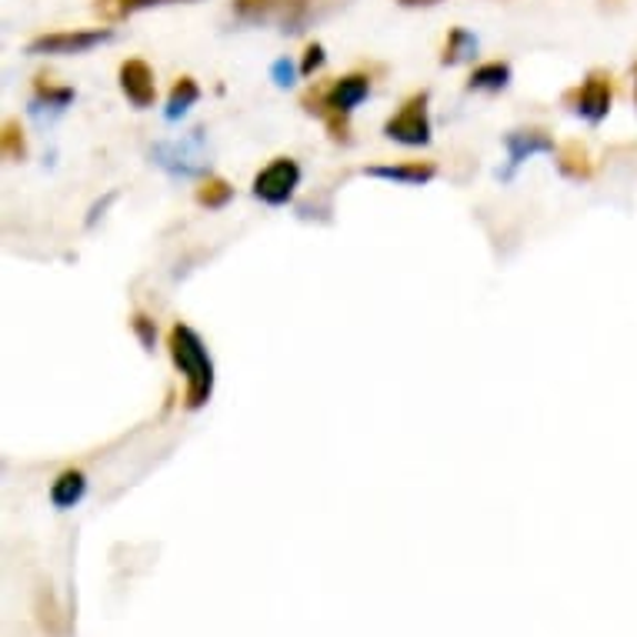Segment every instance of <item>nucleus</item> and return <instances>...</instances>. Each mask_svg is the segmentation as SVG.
Instances as JSON below:
<instances>
[{"instance_id": "f257e3e1", "label": "nucleus", "mask_w": 637, "mask_h": 637, "mask_svg": "<svg viewBox=\"0 0 637 637\" xmlns=\"http://www.w3.org/2000/svg\"><path fill=\"white\" fill-rule=\"evenodd\" d=\"M371 94V78L367 74H347V78H337L331 88H314L304 94V111L307 114H317L331 138L337 144H351V114L361 101H367Z\"/></svg>"}, {"instance_id": "f03ea898", "label": "nucleus", "mask_w": 637, "mask_h": 637, "mask_svg": "<svg viewBox=\"0 0 637 637\" xmlns=\"http://www.w3.org/2000/svg\"><path fill=\"white\" fill-rule=\"evenodd\" d=\"M168 347H171V357H174V364L188 384L184 387L188 411H201L214 391V364H211V354H208L201 334L191 324H174L168 334Z\"/></svg>"}, {"instance_id": "7ed1b4c3", "label": "nucleus", "mask_w": 637, "mask_h": 637, "mask_svg": "<svg viewBox=\"0 0 637 637\" xmlns=\"http://www.w3.org/2000/svg\"><path fill=\"white\" fill-rule=\"evenodd\" d=\"M344 4L347 0H234V11L254 24H277L284 31H304L311 21H321Z\"/></svg>"}, {"instance_id": "20e7f679", "label": "nucleus", "mask_w": 637, "mask_h": 637, "mask_svg": "<svg viewBox=\"0 0 637 637\" xmlns=\"http://www.w3.org/2000/svg\"><path fill=\"white\" fill-rule=\"evenodd\" d=\"M574 114H580L590 124H600L610 114V101H614V78L607 71H590L567 98Z\"/></svg>"}, {"instance_id": "39448f33", "label": "nucleus", "mask_w": 637, "mask_h": 637, "mask_svg": "<svg viewBox=\"0 0 637 637\" xmlns=\"http://www.w3.org/2000/svg\"><path fill=\"white\" fill-rule=\"evenodd\" d=\"M301 188V164L294 158H274L257 178H254V198L281 208L294 198V191Z\"/></svg>"}, {"instance_id": "423d86ee", "label": "nucleus", "mask_w": 637, "mask_h": 637, "mask_svg": "<svg viewBox=\"0 0 637 637\" xmlns=\"http://www.w3.org/2000/svg\"><path fill=\"white\" fill-rule=\"evenodd\" d=\"M384 134L397 144L407 148H424L431 144V114H427V94H414L404 101V108L384 124Z\"/></svg>"}, {"instance_id": "0eeeda50", "label": "nucleus", "mask_w": 637, "mask_h": 637, "mask_svg": "<svg viewBox=\"0 0 637 637\" xmlns=\"http://www.w3.org/2000/svg\"><path fill=\"white\" fill-rule=\"evenodd\" d=\"M111 31H54L38 41H31V54H88L91 48L104 44Z\"/></svg>"}, {"instance_id": "6e6552de", "label": "nucleus", "mask_w": 637, "mask_h": 637, "mask_svg": "<svg viewBox=\"0 0 637 637\" xmlns=\"http://www.w3.org/2000/svg\"><path fill=\"white\" fill-rule=\"evenodd\" d=\"M121 91L134 108H151L158 98V84H154V71L144 61H124L121 64Z\"/></svg>"}, {"instance_id": "1a4fd4ad", "label": "nucleus", "mask_w": 637, "mask_h": 637, "mask_svg": "<svg viewBox=\"0 0 637 637\" xmlns=\"http://www.w3.org/2000/svg\"><path fill=\"white\" fill-rule=\"evenodd\" d=\"M371 178H381V181H394V184H411V188H421L427 184L437 168L434 161H404V164H377V168H367Z\"/></svg>"}, {"instance_id": "9d476101", "label": "nucleus", "mask_w": 637, "mask_h": 637, "mask_svg": "<svg viewBox=\"0 0 637 637\" xmlns=\"http://www.w3.org/2000/svg\"><path fill=\"white\" fill-rule=\"evenodd\" d=\"M507 154H510V164H520L534 154H554V141L547 131L540 128H527V131H510L507 134Z\"/></svg>"}, {"instance_id": "9b49d317", "label": "nucleus", "mask_w": 637, "mask_h": 637, "mask_svg": "<svg viewBox=\"0 0 637 637\" xmlns=\"http://www.w3.org/2000/svg\"><path fill=\"white\" fill-rule=\"evenodd\" d=\"M557 171L570 181H587L594 178V161H590V151L580 144V141H567L557 148Z\"/></svg>"}, {"instance_id": "f8f14e48", "label": "nucleus", "mask_w": 637, "mask_h": 637, "mask_svg": "<svg viewBox=\"0 0 637 637\" xmlns=\"http://www.w3.org/2000/svg\"><path fill=\"white\" fill-rule=\"evenodd\" d=\"M84 494H88V477H84V471H64V474L51 484V504L61 507V510L74 507Z\"/></svg>"}, {"instance_id": "ddd939ff", "label": "nucleus", "mask_w": 637, "mask_h": 637, "mask_svg": "<svg viewBox=\"0 0 637 637\" xmlns=\"http://www.w3.org/2000/svg\"><path fill=\"white\" fill-rule=\"evenodd\" d=\"M161 4H178V0H98V14L108 18V21H124L138 11H148V8H161Z\"/></svg>"}, {"instance_id": "4468645a", "label": "nucleus", "mask_w": 637, "mask_h": 637, "mask_svg": "<svg viewBox=\"0 0 637 637\" xmlns=\"http://www.w3.org/2000/svg\"><path fill=\"white\" fill-rule=\"evenodd\" d=\"M198 98H201L198 81H194V78H181V81L171 88V98H168V118H171V121L184 118V114L198 104Z\"/></svg>"}, {"instance_id": "2eb2a0df", "label": "nucleus", "mask_w": 637, "mask_h": 637, "mask_svg": "<svg viewBox=\"0 0 637 637\" xmlns=\"http://www.w3.org/2000/svg\"><path fill=\"white\" fill-rule=\"evenodd\" d=\"M507 81H510V68L501 61H491L471 74V91H501V88H507Z\"/></svg>"}, {"instance_id": "dca6fc26", "label": "nucleus", "mask_w": 637, "mask_h": 637, "mask_svg": "<svg viewBox=\"0 0 637 637\" xmlns=\"http://www.w3.org/2000/svg\"><path fill=\"white\" fill-rule=\"evenodd\" d=\"M231 198H234V188H231L224 178H208V181L198 188V204H204V208H211V211L231 204Z\"/></svg>"}, {"instance_id": "f3484780", "label": "nucleus", "mask_w": 637, "mask_h": 637, "mask_svg": "<svg viewBox=\"0 0 637 637\" xmlns=\"http://www.w3.org/2000/svg\"><path fill=\"white\" fill-rule=\"evenodd\" d=\"M477 51V41H474V34H467L464 28H454L451 34H447V44H444V64H457V61H464V58H471Z\"/></svg>"}, {"instance_id": "a211bd4d", "label": "nucleus", "mask_w": 637, "mask_h": 637, "mask_svg": "<svg viewBox=\"0 0 637 637\" xmlns=\"http://www.w3.org/2000/svg\"><path fill=\"white\" fill-rule=\"evenodd\" d=\"M0 148H4V154L14 158V161H21L28 154V141H24L21 124H14V121L4 124V134H0Z\"/></svg>"}, {"instance_id": "6ab92c4d", "label": "nucleus", "mask_w": 637, "mask_h": 637, "mask_svg": "<svg viewBox=\"0 0 637 637\" xmlns=\"http://www.w3.org/2000/svg\"><path fill=\"white\" fill-rule=\"evenodd\" d=\"M71 98H74L71 88H54V84H48L44 78L38 81V101H48L51 108H64Z\"/></svg>"}, {"instance_id": "aec40b11", "label": "nucleus", "mask_w": 637, "mask_h": 637, "mask_svg": "<svg viewBox=\"0 0 637 637\" xmlns=\"http://www.w3.org/2000/svg\"><path fill=\"white\" fill-rule=\"evenodd\" d=\"M131 327L138 331L141 344H144L148 351H154V341H158V327H154V321H151V317H144V314H138V317L131 321Z\"/></svg>"}, {"instance_id": "412c9836", "label": "nucleus", "mask_w": 637, "mask_h": 637, "mask_svg": "<svg viewBox=\"0 0 637 637\" xmlns=\"http://www.w3.org/2000/svg\"><path fill=\"white\" fill-rule=\"evenodd\" d=\"M321 64H324V48H321V44H311V48H307V54H304L301 74H307V78H311Z\"/></svg>"}, {"instance_id": "4be33fe9", "label": "nucleus", "mask_w": 637, "mask_h": 637, "mask_svg": "<svg viewBox=\"0 0 637 637\" xmlns=\"http://www.w3.org/2000/svg\"><path fill=\"white\" fill-rule=\"evenodd\" d=\"M274 78H277L281 88H287V84L294 81V68H291L287 61H277V64H274Z\"/></svg>"}, {"instance_id": "5701e85b", "label": "nucleus", "mask_w": 637, "mask_h": 637, "mask_svg": "<svg viewBox=\"0 0 637 637\" xmlns=\"http://www.w3.org/2000/svg\"><path fill=\"white\" fill-rule=\"evenodd\" d=\"M404 8H427V4H437V0H401Z\"/></svg>"}, {"instance_id": "b1692460", "label": "nucleus", "mask_w": 637, "mask_h": 637, "mask_svg": "<svg viewBox=\"0 0 637 637\" xmlns=\"http://www.w3.org/2000/svg\"><path fill=\"white\" fill-rule=\"evenodd\" d=\"M600 4H604V8H617V4H620V0H600Z\"/></svg>"}, {"instance_id": "393cba45", "label": "nucleus", "mask_w": 637, "mask_h": 637, "mask_svg": "<svg viewBox=\"0 0 637 637\" xmlns=\"http://www.w3.org/2000/svg\"><path fill=\"white\" fill-rule=\"evenodd\" d=\"M634 101H637V68H634Z\"/></svg>"}]
</instances>
